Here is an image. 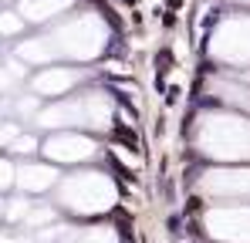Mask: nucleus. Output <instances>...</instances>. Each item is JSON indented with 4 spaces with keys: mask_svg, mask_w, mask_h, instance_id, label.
<instances>
[{
    "mask_svg": "<svg viewBox=\"0 0 250 243\" xmlns=\"http://www.w3.org/2000/svg\"><path fill=\"white\" fill-rule=\"evenodd\" d=\"M125 3H135V0H125Z\"/></svg>",
    "mask_w": 250,
    "mask_h": 243,
    "instance_id": "5",
    "label": "nucleus"
},
{
    "mask_svg": "<svg viewBox=\"0 0 250 243\" xmlns=\"http://www.w3.org/2000/svg\"><path fill=\"white\" fill-rule=\"evenodd\" d=\"M115 139H122L128 149H139V135H135V132H128L125 125H119V128H115Z\"/></svg>",
    "mask_w": 250,
    "mask_h": 243,
    "instance_id": "1",
    "label": "nucleus"
},
{
    "mask_svg": "<svg viewBox=\"0 0 250 243\" xmlns=\"http://www.w3.org/2000/svg\"><path fill=\"white\" fill-rule=\"evenodd\" d=\"M169 233H183V230H179V226H183V220H179V216H169Z\"/></svg>",
    "mask_w": 250,
    "mask_h": 243,
    "instance_id": "3",
    "label": "nucleus"
},
{
    "mask_svg": "<svg viewBox=\"0 0 250 243\" xmlns=\"http://www.w3.org/2000/svg\"><path fill=\"white\" fill-rule=\"evenodd\" d=\"M183 7V0H169V10H179Z\"/></svg>",
    "mask_w": 250,
    "mask_h": 243,
    "instance_id": "4",
    "label": "nucleus"
},
{
    "mask_svg": "<svg viewBox=\"0 0 250 243\" xmlns=\"http://www.w3.org/2000/svg\"><path fill=\"white\" fill-rule=\"evenodd\" d=\"M179 95H183V91H179V88L172 84V88L166 91V105H176V101H179Z\"/></svg>",
    "mask_w": 250,
    "mask_h": 243,
    "instance_id": "2",
    "label": "nucleus"
}]
</instances>
